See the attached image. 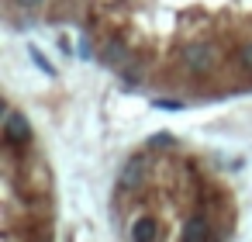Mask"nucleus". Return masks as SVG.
Here are the masks:
<instances>
[{"instance_id":"nucleus-1","label":"nucleus","mask_w":252,"mask_h":242,"mask_svg":"<svg viewBox=\"0 0 252 242\" xmlns=\"http://www.w3.org/2000/svg\"><path fill=\"white\" fill-rule=\"evenodd\" d=\"M218 45H211V42H193V45H187L183 52H180V63H183V69L187 73H193V76H204V73H211L214 66H218Z\"/></svg>"},{"instance_id":"nucleus-2","label":"nucleus","mask_w":252,"mask_h":242,"mask_svg":"<svg viewBox=\"0 0 252 242\" xmlns=\"http://www.w3.org/2000/svg\"><path fill=\"white\" fill-rule=\"evenodd\" d=\"M149 176V159L145 156H131L125 166H121V176H118V187L128 194V190H138Z\"/></svg>"},{"instance_id":"nucleus-3","label":"nucleus","mask_w":252,"mask_h":242,"mask_svg":"<svg viewBox=\"0 0 252 242\" xmlns=\"http://www.w3.org/2000/svg\"><path fill=\"white\" fill-rule=\"evenodd\" d=\"M4 138H7V145H28L32 125H28V118L21 111H7L4 114Z\"/></svg>"},{"instance_id":"nucleus-4","label":"nucleus","mask_w":252,"mask_h":242,"mask_svg":"<svg viewBox=\"0 0 252 242\" xmlns=\"http://www.w3.org/2000/svg\"><path fill=\"white\" fill-rule=\"evenodd\" d=\"M128 235H131V242H156V239H159V221L149 218V214H145V218H135Z\"/></svg>"},{"instance_id":"nucleus-5","label":"nucleus","mask_w":252,"mask_h":242,"mask_svg":"<svg viewBox=\"0 0 252 242\" xmlns=\"http://www.w3.org/2000/svg\"><path fill=\"white\" fill-rule=\"evenodd\" d=\"M211 239V225L204 214H193L187 225H183V242H207Z\"/></svg>"},{"instance_id":"nucleus-6","label":"nucleus","mask_w":252,"mask_h":242,"mask_svg":"<svg viewBox=\"0 0 252 242\" xmlns=\"http://www.w3.org/2000/svg\"><path fill=\"white\" fill-rule=\"evenodd\" d=\"M104 63H107V66H125V63H128V45H125L121 38H111V42L104 45Z\"/></svg>"},{"instance_id":"nucleus-7","label":"nucleus","mask_w":252,"mask_h":242,"mask_svg":"<svg viewBox=\"0 0 252 242\" xmlns=\"http://www.w3.org/2000/svg\"><path fill=\"white\" fill-rule=\"evenodd\" d=\"M152 145H156V149H173L176 138H173L169 132H159V135H152Z\"/></svg>"},{"instance_id":"nucleus-8","label":"nucleus","mask_w":252,"mask_h":242,"mask_svg":"<svg viewBox=\"0 0 252 242\" xmlns=\"http://www.w3.org/2000/svg\"><path fill=\"white\" fill-rule=\"evenodd\" d=\"M238 63H242V69L252 73V42H245V45L238 49Z\"/></svg>"},{"instance_id":"nucleus-9","label":"nucleus","mask_w":252,"mask_h":242,"mask_svg":"<svg viewBox=\"0 0 252 242\" xmlns=\"http://www.w3.org/2000/svg\"><path fill=\"white\" fill-rule=\"evenodd\" d=\"M80 59H94V45H90V38H80Z\"/></svg>"},{"instance_id":"nucleus-10","label":"nucleus","mask_w":252,"mask_h":242,"mask_svg":"<svg viewBox=\"0 0 252 242\" xmlns=\"http://www.w3.org/2000/svg\"><path fill=\"white\" fill-rule=\"evenodd\" d=\"M156 107H159V111H180L183 104H180V101H156Z\"/></svg>"},{"instance_id":"nucleus-11","label":"nucleus","mask_w":252,"mask_h":242,"mask_svg":"<svg viewBox=\"0 0 252 242\" xmlns=\"http://www.w3.org/2000/svg\"><path fill=\"white\" fill-rule=\"evenodd\" d=\"M18 7H38V4H45V0H14Z\"/></svg>"}]
</instances>
